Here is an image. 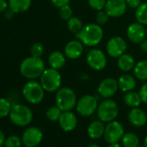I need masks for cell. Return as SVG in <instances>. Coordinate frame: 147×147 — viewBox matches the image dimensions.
Here are the masks:
<instances>
[{"mask_svg":"<svg viewBox=\"0 0 147 147\" xmlns=\"http://www.w3.org/2000/svg\"><path fill=\"white\" fill-rule=\"evenodd\" d=\"M67 30L71 33L76 35L83 28V24H82V21L79 18L72 17L67 21Z\"/></svg>","mask_w":147,"mask_h":147,"instance_id":"cell-28","label":"cell"},{"mask_svg":"<svg viewBox=\"0 0 147 147\" xmlns=\"http://www.w3.org/2000/svg\"><path fill=\"white\" fill-rule=\"evenodd\" d=\"M144 145L145 147H147V135L144 137Z\"/></svg>","mask_w":147,"mask_h":147,"instance_id":"cell-46","label":"cell"},{"mask_svg":"<svg viewBox=\"0 0 147 147\" xmlns=\"http://www.w3.org/2000/svg\"><path fill=\"white\" fill-rule=\"evenodd\" d=\"M61 113L62 111L56 105L52 106L46 111V118L51 122H55L59 120Z\"/></svg>","mask_w":147,"mask_h":147,"instance_id":"cell-29","label":"cell"},{"mask_svg":"<svg viewBox=\"0 0 147 147\" xmlns=\"http://www.w3.org/2000/svg\"><path fill=\"white\" fill-rule=\"evenodd\" d=\"M87 147H100V145L96 143H90L87 145Z\"/></svg>","mask_w":147,"mask_h":147,"instance_id":"cell-45","label":"cell"},{"mask_svg":"<svg viewBox=\"0 0 147 147\" xmlns=\"http://www.w3.org/2000/svg\"><path fill=\"white\" fill-rule=\"evenodd\" d=\"M127 49V43L125 40L120 36H114L111 37L106 45V51L112 58H119L125 53Z\"/></svg>","mask_w":147,"mask_h":147,"instance_id":"cell-11","label":"cell"},{"mask_svg":"<svg viewBox=\"0 0 147 147\" xmlns=\"http://www.w3.org/2000/svg\"><path fill=\"white\" fill-rule=\"evenodd\" d=\"M77 100L76 92L68 87L61 88L56 91L55 105L62 112L72 111L74 108H76Z\"/></svg>","mask_w":147,"mask_h":147,"instance_id":"cell-3","label":"cell"},{"mask_svg":"<svg viewBox=\"0 0 147 147\" xmlns=\"http://www.w3.org/2000/svg\"><path fill=\"white\" fill-rule=\"evenodd\" d=\"M104 36V30L98 24H88L76 35V38L80 40L84 46L95 47L100 44Z\"/></svg>","mask_w":147,"mask_h":147,"instance_id":"cell-1","label":"cell"},{"mask_svg":"<svg viewBox=\"0 0 147 147\" xmlns=\"http://www.w3.org/2000/svg\"><path fill=\"white\" fill-rule=\"evenodd\" d=\"M44 47L41 42H34L30 47V54L32 56L41 57L43 55Z\"/></svg>","mask_w":147,"mask_h":147,"instance_id":"cell-34","label":"cell"},{"mask_svg":"<svg viewBox=\"0 0 147 147\" xmlns=\"http://www.w3.org/2000/svg\"><path fill=\"white\" fill-rule=\"evenodd\" d=\"M119 113V108L116 101L110 99H104L98 105L96 111L97 117L104 123H108L115 120Z\"/></svg>","mask_w":147,"mask_h":147,"instance_id":"cell-7","label":"cell"},{"mask_svg":"<svg viewBox=\"0 0 147 147\" xmlns=\"http://www.w3.org/2000/svg\"><path fill=\"white\" fill-rule=\"evenodd\" d=\"M146 113H147V110H146Z\"/></svg>","mask_w":147,"mask_h":147,"instance_id":"cell-50","label":"cell"},{"mask_svg":"<svg viewBox=\"0 0 147 147\" xmlns=\"http://www.w3.org/2000/svg\"><path fill=\"white\" fill-rule=\"evenodd\" d=\"M59 16L62 20L67 21L70 18L73 17V10L69 5H67L59 9Z\"/></svg>","mask_w":147,"mask_h":147,"instance_id":"cell-33","label":"cell"},{"mask_svg":"<svg viewBox=\"0 0 147 147\" xmlns=\"http://www.w3.org/2000/svg\"><path fill=\"white\" fill-rule=\"evenodd\" d=\"M23 142L22 138L17 135H11L5 138L4 145L5 147H21Z\"/></svg>","mask_w":147,"mask_h":147,"instance_id":"cell-31","label":"cell"},{"mask_svg":"<svg viewBox=\"0 0 147 147\" xmlns=\"http://www.w3.org/2000/svg\"><path fill=\"white\" fill-rule=\"evenodd\" d=\"M66 55L62 52L55 50L50 53L48 58V62L50 67L59 70L64 67L66 63Z\"/></svg>","mask_w":147,"mask_h":147,"instance_id":"cell-22","label":"cell"},{"mask_svg":"<svg viewBox=\"0 0 147 147\" xmlns=\"http://www.w3.org/2000/svg\"><path fill=\"white\" fill-rule=\"evenodd\" d=\"M145 32H146V37H147V26H146V28H145Z\"/></svg>","mask_w":147,"mask_h":147,"instance_id":"cell-48","label":"cell"},{"mask_svg":"<svg viewBox=\"0 0 147 147\" xmlns=\"http://www.w3.org/2000/svg\"><path fill=\"white\" fill-rule=\"evenodd\" d=\"M86 61L88 67L95 71L103 70L107 64L106 54L101 49L96 48H94L88 52L86 55Z\"/></svg>","mask_w":147,"mask_h":147,"instance_id":"cell-9","label":"cell"},{"mask_svg":"<svg viewBox=\"0 0 147 147\" xmlns=\"http://www.w3.org/2000/svg\"><path fill=\"white\" fill-rule=\"evenodd\" d=\"M123 100H124V103L131 108L138 107L141 105V103H143L139 93L135 92L134 90L125 93Z\"/></svg>","mask_w":147,"mask_h":147,"instance_id":"cell-25","label":"cell"},{"mask_svg":"<svg viewBox=\"0 0 147 147\" xmlns=\"http://www.w3.org/2000/svg\"><path fill=\"white\" fill-rule=\"evenodd\" d=\"M98 100L91 94H85L78 99L76 103V112L82 117H90L96 113L98 108Z\"/></svg>","mask_w":147,"mask_h":147,"instance_id":"cell-8","label":"cell"},{"mask_svg":"<svg viewBox=\"0 0 147 147\" xmlns=\"http://www.w3.org/2000/svg\"><path fill=\"white\" fill-rule=\"evenodd\" d=\"M126 36L131 42L139 44L146 37L144 25L139 24L138 22L131 24L126 29Z\"/></svg>","mask_w":147,"mask_h":147,"instance_id":"cell-15","label":"cell"},{"mask_svg":"<svg viewBox=\"0 0 147 147\" xmlns=\"http://www.w3.org/2000/svg\"><path fill=\"white\" fill-rule=\"evenodd\" d=\"M7 99L12 106L20 104V101H21V96L16 91H11L7 96Z\"/></svg>","mask_w":147,"mask_h":147,"instance_id":"cell-36","label":"cell"},{"mask_svg":"<svg viewBox=\"0 0 147 147\" xmlns=\"http://www.w3.org/2000/svg\"><path fill=\"white\" fill-rule=\"evenodd\" d=\"M58 122L61 129L63 131L70 132L77 127L78 119L72 111H66L62 112Z\"/></svg>","mask_w":147,"mask_h":147,"instance_id":"cell-16","label":"cell"},{"mask_svg":"<svg viewBox=\"0 0 147 147\" xmlns=\"http://www.w3.org/2000/svg\"><path fill=\"white\" fill-rule=\"evenodd\" d=\"M124 134L125 129L123 125L119 121L115 119L107 123L103 138L106 142H107L108 144H112L120 141Z\"/></svg>","mask_w":147,"mask_h":147,"instance_id":"cell-10","label":"cell"},{"mask_svg":"<svg viewBox=\"0 0 147 147\" xmlns=\"http://www.w3.org/2000/svg\"><path fill=\"white\" fill-rule=\"evenodd\" d=\"M105 128H106L105 123L98 119L96 120L92 121L88 125L87 132H88V137L91 139L96 140V139H100V138H102L104 136Z\"/></svg>","mask_w":147,"mask_h":147,"instance_id":"cell-19","label":"cell"},{"mask_svg":"<svg viewBox=\"0 0 147 147\" xmlns=\"http://www.w3.org/2000/svg\"><path fill=\"white\" fill-rule=\"evenodd\" d=\"M127 8L125 0H107L104 10L110 18H117L122 17L126 12Z\"/></svg>","mask_w":147,"mask_h":147,"instance_id":"cell-14","label":"cell"},{"mask_svg":"<svg viewBox=\"0 0 147 147\" xmlns=\"http://www.w3.org/2000/svg\"><path fill=\"white\" fill-rule=\"evenodd\" d=\"M125 1L127 7L133 10H136L142 4V0H125Z\"/></svg>","mask_w":147,"mask_h":147,"instance_id":"cell-38","label":"cell"},{"mask_svg":"<svg viewBox=\"0 0 147 147\" xmlns=\"http://www.w3.org/2000/svg\"><path fill=\"white\" fill-rule=\"evenodd\" d=\"M110 18V16L107 14V12L105 10H101L97 11V14L95 16V22L96 24L100 25H105L108 23Z\"/></svg>","mask_w":147,"mask_h":147,"instance_id":"cell-32","label":"cell"},{"mask_svg":"<svg viewBox=\"0 0 147 147\" xmlns=\"http://www.w3.org/2000/svg\"><path fill=\"white\" fill-rule=\"evenodd\" d=\"M22 94L27 102L32 105H37L43 100L45 90L40 82L30 80L24 85Z\"/></svg>","mask_w":147,"mask_h":147,"instance_id":"cell-4","label":"cell"},{"mask_svg":"<svg viewBox=\"0 0 147 147\" xmlns=\"http://www.w3.org/2000/svg\"><path fill=\"white\" fill-rule=\"evenodd\" d=\"M5 133H4V131L0 129V146H2V145H4V144H5Z\"/></svg>","mask_w":147,"mask_h":147,"instance_id":"cell-43","label":"cell"},{"mask_svg":"<svg viewBox=\"0 0 147 147\" xmlns=\"http://www.w3.org/2000/svg\"><path fill=\"white\" fill-rule=\"evenodd\" d=\"M123 147H137L139 145V138L134 132H125L121 138Z\"/></svg>","mask_w":147,"mask_h":147,"instance_id":"cell-26","label":"cell"},{"mask_svg":"<svg viewBox=\"0 0 147 147\" xmlns=\"http://www.w3.org/2000/svg\"><path fill=\"white\" fill-rule=\"evenodd\" d=\"M119 90L118 81L112 77L103 79L98 85L97 91L99 95L103 99H110L116 94Z\"/></svg>","mask_w":147,"mask_h":147,"instance_id":"cell-13","label":"cell"},{"mask_svg":"<svg viewBox=\"0 0 147 147\" xmlns=\"http://www.w3.org/2000/svg\"><path fill=\"white\" fill-rule=\"evenodd\" d=\"M137 147H145V146H144V144H139V145H138Z\"/></svg>","mask_w":147,"mask_h":147,"instance_id":"cell-47","label":"cell"},{"mask_svg":"<svg viewBox=\"0 0 147 147\" xmlns=\"http://www.w3.org/2000/svg\"><path fill=\"white\" fill-rule=\"evenodd\" d=\"M40 83L45 92H56L61 86V76L59 70L52 67L45 68L40 76Z\"/></svg>","mask_w":147,"mask_h":147,"instance_id":"cell-5","label":"cell"},{"mask_svg":"<svg viewBox=\"0 0 147 147\" xmlns=\"http://www.w3.org/2000/svg\"><path fill=\"white\" fill-rule=\"evenodd\" d=\"M84 52V45L83 43L78 40H71L69 41L64 48V55L67 58L70 60L79 59Z\"/></svg>","mask_w":147,"mask_h":147,"instance_id":"cell-17","label":"cell"},{"mask_svg":"<svg viewBox=\"0 0 147 147\" xmlns=\"http://www.w3.org/2000/svg\"><path fill=\"white\" fill-rule=\"evenodd\" d=\"M132 71L136 79L142 82H147V60H141L136 62Z\"/></svg>","mask_w":147,"mask_h":147,"instance_id":"cell-24","label":"cell"},{"mask_svg":"<svg viewBox=\"0 0 147 147\" xmlns=\"http://www.w3.org/2000/svg\"><path fill=\"white\" fill-rule=\"evenodd\" d=\"M129 123L135 127H142L147 123V113L138 107L131 108L127 114Z\"/></svg>","mask_w":147,"mask_h":147,"instance_id":"cell-18","label":"cell"},{"mask_svg":"<svg viewBox=\"0 0 147 147\" xmlns=\"http://www.w3.org/2000/svg\"><path fill=\"white\" fill-rule=\"evenodd\" d=\"M5 12V18H7V19H11V18H13L15 12H14L12 10H11V9L9 8V10H6Z\"/></svg>","mask_w":147,"mask_h":147,"instance_id":"cell-42","label":"cell"},{"mask_svg":"<svg viewBox=\"0 0 147 147\" xmlns=\"http://www.w3.org/2000/svg\"><path fill=\"white\" fill-rule=\"evenodd\" d=\"M145 1H147V0H145Z\"/></svg>","mask_w":147,"mask_h":147,"instance_id":"cell-51","label":"cell"},{"mask_svg":"<svg viewBox=\"0 0 147 147\" xmlns=\"http://www.w3.org/2000/svg\"><path fill=\"white\" fill-rule=\"evenodd\" d=\"M44 70L45 63L41 57L31 55L25 58L20 64L21 75L29 80H36L40 78Z\"/></svg>","mask_w":147,"mask_h":147,"instance_id":"cell-2","label":"cell"},{"mask_svg":"<svg viewBox=\"0 0 147 147\" xmlns=\"http://www.w3.org/2000/svg\"><path fill=\"white\" fill-rule=\"evenodd\" d=\"M135 18L139 24L147 26V1L142 3L135 10Z\"/></svg>","mask_w":147,"mask_h":147,"instance_id":"cell-27","label":"cell"},{"mask_svg":"<svg viewBox=\"0 0 147 147\" xmlns=\"http://www.w3.org/2000/svg\"><path fill=\"white\" fill-rule=\"evenodd\" d=\"M21 138L25 147H36L42 141L43 132L36 126H30L24 130Z\"/></svg>","mask_w":147,"mask_h":147,"instance_id":"cell-12","label":"cell"},{"mask_svg":"<svg viewBox=\"0 0 147 147\" xmlns=\"http://www.w3.org/2000/svg\"><path fill=\"white\" fill-rule=\"evenodd\" d=\"M108 147H122V145H121L119 142H116V143L109 144V146H108Z\"/></svg>","mask_w":147,"mask_h":147,"instance_id":"cell-44","label":"cell"},{"mask_svg":"<svg viewBox=\"0 0 147 147\" xmlns=\"http://www.w3.org/2000/svg\"><path fill=\"white\" fill-rule=\"evenodd\" d=\"M9 8L15 13H23L27 11L32 4V0H9Z\"/></svg>","mask_w":147,"mask_h":147,"instance_id":"cell-23","label":"cell"},{"mask_svg":"<svg viewBox=\"0 0 147 147\" xmlns=\"http://www.w3.org/2000/svg\"><path fill=\"white\" fill-rule=\"evenodd\" d=\"M88 5L94 11H101L105 9L107 0H87Z\"/></svg>","mask_w":147,"mask_h":147,"instance_id":"cell-35","label":"cell"},{"mask_svg":"<svg viewBox=\"0 0 147 147\" xmlns=\"http://www.w3.org/2000/svg\"><path fill=\"white\" fill-rule=\"evenodd\" d=\"M52 5L56 8H61L67 5H69L70 0H50Z\"/></svg>","mask_w":147,"mask_h":147,"instance_id":"cell-39","label":"cell"},{"mask_svg":"<svg viewBox=\"0 0 147 147\" xmlns=\"http://www.w3.org/2000/svg\"><path fill=\"white\" fill-rule=\"evenodd\" d=\"M136 61L134 57L127 53L123 54L119 58H117V66L124 73H128L133 70Z\"/></svg>","mask_w":147,"mask_h":147,"instance_id":"cell-21","label":"cell"},{"mask_svg":"<svg viewBox=\"0 0 147 147\" xmlns=\"http://www.w3.org/2000/svg\"><path fill=\"white\" fill-rule=\"evenodd\" d=\"M139 95L141 97L142 102L147 105V82H145L139 89Z\"/></svg>","mask_w":147,"mask_h":147,"instance_id":"cell-37","label":"cell"},{"mask_svg":"<svg viewBox=\"0 0 147 147\" xmlns=\"http://www.w3.org/2000/svg\"><path fill=\"white\" fill-rule=\"evenodd\" d=\"M117 81H118L119 89L123 93L132 91L135 89L137 86L136 77L127 73H125L124 75L120 76Z\"/></svg>","mask_w":147,"mask_h":147,"instance_id":"cell-20","label":"cell"},{"mask_svg":"<svg viewBox=\"0 0 147 147\" xmlns=\"http://www.w3.org/2000/svg\"><path fill=\"white\" fill-rule=\"evenodd\" d=\"M0 147H5V146H3V145H2V146H0Z\"/></svg>","mask_w":147,"mask_h":147,"instance_id":"cell-49","label":"cell"},{"mask_svg":"<svg viewBox=\"0 0 147 147\" xmlns=\"http://www.w3.org/2000/svg\"><path fill=\"white\" fill-rule=\"evenodd\" d=\"M139 46H140L141 50H142L144 53L147 54V37H145V38L139 43Z\"/></svg>","mask_w":147,"mask_h":147,"instance_id":"cell-41","label":"cell"},{"mask_svg":"<svg viewBox=\"0 0 147 147\" xmlns=\"http://www.w3.org/2000/svg\"><path fill=\"white\" fill-rule=\"evenodd\" d=\"M9 117L14 125L24 127L29 125L32 122L33 113L29 107L20 103L12 106Z\"/></svg>","mask_w":147,"mask_h":147,"instance_id":"cell-6","label":"cell"},{"mask_svg":"<svg viewBox=\"0 0 147 147\" xmlns=\"http://www.w3.org/2000/svg\"><path fill=\"white\" fill-rule=\"evenodd\" d=\"M9 7V4L6 0H0V13L5 12Z\"/></svg>","mask_w":147,"mask_h":147,"instance_id":"cell-40","label":"cell"},{"mask_svg":"<svg viewBox=\"0 0 147 147\" xmlns=\"http://www.w3.org/2000/svg\"><path fill=\"white\" fill-rule=\"evenodd\" d=\"M12 105L7 98H0V119L9 116Z\"/></svg>","mask_w":147,"mask_h":147,"instance_id":"cell-30","label":"cell"}]
</instances>
